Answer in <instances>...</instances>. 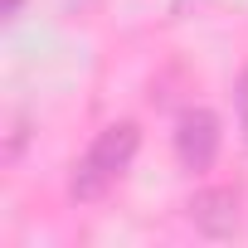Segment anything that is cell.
<instances>
[{
    "label": "cell",
    "mask_w": 248,
    "mask_h": 248,
    "mask_svg": "<svg viewBox=\"0 0 248 248\" xmlns=\"http://www.w3.org/2000/svg\"><path fill=\"white\" fill-rule=\"evenodd\" d=\"M15 10H20V0H5V15H15Z\"/></svg>",
    "instance_id": "cell-5"
},
{
    "label": "cell",
    "mask_w": 248,
    "mask_h": 248,
    "mask_svg": "<svg viewBox=\"0 0 248 248\" xmlns=\"http://www.w3.org/2000/svg\"><path fill=\"white\" fill-rule=\"evenodd\" d=\"M185 209H190V224L209 238H229L238 229V195L233 190H200Z\"/></svg>",
    "instance_id": "cell-3"
},
{
    "label": "cell",
    "mask_w": 248,
    "mask_h": 248,
    "mask_svg": "<svg viewBox=\"0 0 248 248\" xmlns=\"http://www.w3.org/2000/svg\"><path fill=\"white\" fill-rule=\"evenodd\" d=\"M238 112H243V132H248V73H243V83H238Z\"/></svg>",
    "instance_id": "cell-4"
},
{
    "label": "cell",
    "mask_w": 248,
    "mask_h": 248,
    "mask_svg": "<svg viewBox=\"0 0 248 248\" xmlns=\"http://www.w3.org/2000/svg\"><path fill=\"white\" fill-rule=\"evenodd\" d=\"M175 156H180L185 170L214 166V156H219V117H214V112L190 107V112L175 122Z\"/></svg>",
    "instance_id": "cell-2"
},
{
    "label": "cell",
    "mask_w": 248,
    "mask_h": 248,
    "mask_svg": "<svg viewBox=\"0 0 248 248\" xmlns=\"http://www.w3.org/2000/svg\"><path fill=\"white\" fill-rule=\"evenodd\" d=\"M137 146H141V132L132 127V122L107 127V132L88 146V156L78 161V170H73V200H102V195L112 190V180L132 166Z\"/></svg>",
    "instance_id": "cell-1"
}]
</instances>
